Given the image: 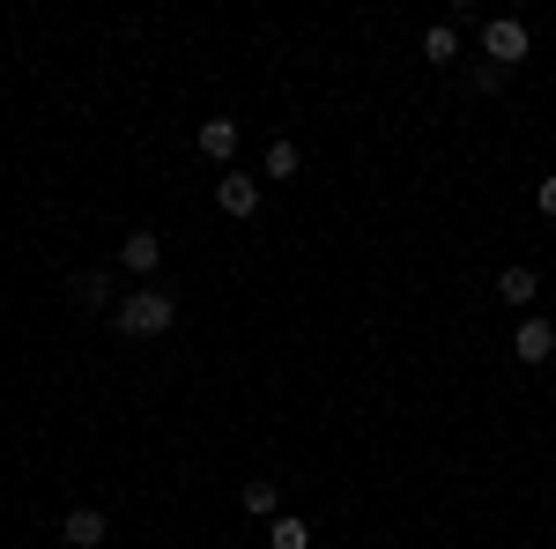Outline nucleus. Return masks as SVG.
Listing matches in <instances>:
<instances>
[{"label":"nucleus","instance_id":"f257e3e1","mask_svg":"<svg viewBox=\"0 0 556 549\" xmlns=\"http://www.w3.org/2000/svg\"><path fill=\"white\" fill-rule=\"evenodd\" d=\"M112 320H119V335H134V341H149V335H172V320H178V297H164V290H141L134 297H119L112 304Z\"/></svg>","mask_w":556,"mask_h":549},{"label":"nucleus","instance_id":"f03ea898","mask_svg":"<svg viewBox=\"0 0 556 549\" xmlns=\"http://www.w3.org/2000/svg\"><path fill=\"white\" fill-rule=\"evenodd\" d=\"M527 23H519V15H490V23H482V52H490V67H505V75H513L519 60H527Z\"/></svg>","mask_w":556,"mask_h":549},{"label":"nucleus","instance_id":"7ed1b4c3","mask_svg":"<svg viewBox=\"0 0 556 549\" xmlns=\"http://www.w3.org/2000/svg\"><path fill=\"white\" fill-rule=\"evenodd\" d=\"M119 267L149 283V275L164 267V238H156V230H127V238H119Z\"/></svg>","mask_w":556,"mask_h":549},{"label":"nucleus","instance_id":"20e7f679","mask_svg":"<svg viewBox=\"0 0 556 549\" xmlns=\"http://www.w3.org/2000/svg\"><path fill=\"white\" fill-rule=\"evenodd\" d=\"M513 357H519V364H549V357H556V327H549V320H519Z\"/></svg>","mask_w":556,"mask_h":549},{"label":"nucleus","instance_id":"39448f33","mask_svg":"<svg viewBox=\"0 0 556 549\" xmlns=\"http://www.w3.org/2000/svg\"><path fill=\"white\" fill-rule=\"evenodd\" d=\"M215 209H223V215H253V209H260V178H245V171H230V178L215 186Z\"/></svg>","mask_w":556,"mask_h":549},{"label":"nucleus","instance_id":"423d86ee","mask_svg":"<svg viewBox=\"0 0 556 549\" xmlns=\"http://www.w3.org/2000/svg\"><path fill=\"white\" fill-rule=\"evenodd\" d=\"M60 535H67L75 549H97L104 535H112V527H104V512H97V506H75L67 520H60Z\"/></svg>","mask_w":556,"mask_h":549},{"label":"nucleus","instance_id":"0eeeda50","mask_svg":"<svg viewBox=\"0 0 556 549\" xmlns=\"http://www.w3.org/2000/svg\"><path fill=\"white\" fill-rule=\"evenodd\" d=\"M201 157L208 164H230L238 157V120H201Z\"/></svg>","mask_w":556,"mask_h":549},{"label":"nucleus","instance_id":"6e6552de","mask_svg":"<svg viewBox=\"0 0 556 549\" xmlns=\"http://www.w3.org/2000/svg\"><path fill=\"white\" fill-rule=\"evenodd\" d=\"M534 290H542V283H534V267H505V275H497V304H519V312H527Z\"/></svg>","mask_w":556,"mask_h":549},{"label":"nucleus","instance_id":"1a4fd4ad","mask_svg":"<svg viewBox=\"0 0 556 549\" xmlns=\"http://www.w3.org/2000/svg\"><path fill=\"white\" fill-rule=\"evenodd\" d=\"M267 542L275 549H312V527H304L298 512H275V520H267Z\"/></svg>","mask_w":556,"mask_h":549},{"label":"nucleus","instance_id":"9d476101","mask_svg":"<svg viewBox=\"0 0 556 549\" xmlns=\"http://www.w3.org/2000/svg\"><path fill=\"white\" fill-rule=\"evenodd\" d=\"M238 498H245V512H253V520H275V512H282V490H275L267 475H253V483H245Z\"/></svg>","mask_w":556,"mask_h":549},{"label":"nucleus","instance_id":"9b49d317","mask_svg":"<svg viewBox=\"0 0 556 549\" xmlns=\"http://www.w3.org/2000/svg\"><path fill=\"white\" fill-rule=\"evenodd\" d=\"M453 52H460V30H453V23H430V30H424V60H438V67H445Z\"/></svg>","mask_w":556,"mask_h":549},{"label":"nucleus","instance_id":"f8f14e48","mask_svg":"<svg viewBox=\"0 0 556 549\" xmlns=\"http://www.w3.org/2000/svg\"><path fill=\"white\" fill-rule=\"evenodd\" d=\"M75 297H83V304H112V275H104V267H83V275H75Z\"/></svg>","mask_w":556,"mask_h":549},{"label":"nucleus","instance_id":"ddd939ff","mask_svg":"<svg viewBox=\"0 0 556 549\" xmlns=\"http://www.w3.org/2000/svg\"><path fill=\"white\" fill-rule=\"evenodd\" d=\"M298 164H304L298 141H275V149H267V178H298Z\"/></svg>","mask_w":556,"mask_h":549},{"label":"nucleus","instance_id":"4468645a","mask_svg":"<svg viewBox=\"0 0 556 549\" xmlns=\"http://www.w3.org/2000/svg\"><path fill=\"white\" fill-rule=\"evenodd\" d=\"M534 209H542V215H556V171L542 178V186H534Z\"/></svg>","mask_w":556,"mask_h":549}]
</instances>
